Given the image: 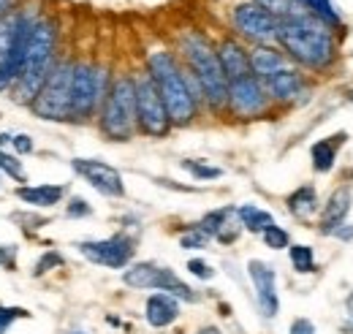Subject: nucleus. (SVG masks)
Instances as JSON below:
<instances>
[{"mask_svg":"<svg viewBox=\"0 0 353 334\" xmlns=\"http://www.w3.org/2000/svg\"><path fill=\"white\" fill-rule=\"evenodd\" d=\"M299 3L307 8L318 22H323V25H340V17H337V11L332 8L329 0H299Z\"/></svg>","mask_w":353,"mask_h":334,"instance_id":"a878e982","label":"nucleus"},{"mask_svg":"<svg viewBox=\"0 0 353 334\" xmlns=\"http://www.w3.org/2000/svg\"><path fill=\"white\" fill-rule=\"evenodd\" d=\"M182 52H185V60H188L196 82H199L201 95L212 106L228 104V79H225V74L221 68L218 49L207 41L201 33H185L182 36Z\"/></svg>","mask_w":353,"mask_h":334,"instance_id":"20e7f679","label":"nucleus"},{"mask_svg":"<svg viewBox=\"0 0 353 334\" xmlns=\"http://www.w3.org/2000/svg\"><path fill=\"white\" fill-rule=\"evenodd\" d=\"M248 275L256 286V299H259V307L264 313V318H274L277 310H280V299H277V275L274 269L266 264V261H259L253 258L248 264Z\"/></svg>","mask_w":353,"mask_h":334,"instance_id":"2eb2a0df","label":"nucleus"},{"mask_svg":"<svg viewBox=\"0 0 353 334\" xmlns=\"http://www.w3.org/2000/svg\"><path fill=\"white\" fill-rule=\"evenodd\" d=\"M71 168L85 177V182H90L98 193L103 196H123L125 193V185H123V174L114 166L103 164V161H92V158H74L71 161Z\"/></svg>","mask_w":353,"mask_h":334,"instance_id":"ddd939ff","label":"nucleus"},{"mask_svg":"<svg viewBox=\"0 0 353 334\" xmlns=\"http://www.w3.org/2000/svg\"><path fill=\"white\" fill-rule=\"evenodd\" d=\"M182 168H188L196 179H218V177H223V171L218 166H207V164H199V161H182Z\"/></svg>","mask_w":353,"mask_h":334,"instance_id":"c85d7f7f","label":"nucleus"},{"mask_svg":"<svg viewBox=\"0 0 353 334\" xmlns=\"http://www.w3.org/2000/svg\"><path fill=\"white\" fill-rule=\"evenodd\" d=\"M17 3H19V0H0V19H3V17H11L14 8H17Z\"/></svg>","mask_w":353,"mask_h":334,"instance_id":"58836bf2","label":"nucleus"},{"mask_svg":"<svg viewBox=\"0 0 353 334\" xmlns=\"http://www.w3.org/2000/svg\"><path fill=\"white\" fill-rule=\"evenodd\" d=\"M90 212H92V209H90V204L85 199H71V202H68V215H71V217H85Z\"/></svg>","mask_w":353,"mask_h":334,"instance_id":"f704fd0d","label":"nucleus"},{"mask_svg":"<svg viewBox=\"0 0 353 334\" xmlns=\"http://www.w3.org/2000/svg\"><path fill=\"white\" fill-rule=\"evenodd\" d=\"M302 90V77L294 68H280L272 77H266V92L277 101H291Z\"/></svg>","mask_w":353,"mask_h":334,"instance_id":"a211bd4d","label":"nucleus"},{"mask_svg":"<svg viewBox=\"0 0 353 334\" xmlns=\"http://www.w3.org/2000/svg\"><path fill=\"white\" fill-rule=\"evenodd\" d=\"M109 90V77L103 68L90 63H74L71 71V120H88L103 104Z\"/></svg>","mask_w":353,"mask_h":334,"instance_id":"0eeeda50","label":"nucleus"},{"mask_svg":"<svg viewBox=\"0 0 353 334\" xmlns=\"http://www.w3.org/2000/svg\"><path fill=\"white\" fill-rule=\"evenodd\" d=\"M264 242L272 250H283V248H288V231H283L280 226H269L264 231Z\"/></svg>","mask_w":353,"mask_h":334,"instance_id":"c756f323","label":"nucleus"},{"mask_svg":"<svg viewBox=\"0 0 353 334\" xmlns=\"http://www.w3.org/2000/svg\"><path fill=\"white\" fill-rule=\"evenodd\" d=\"M133 84H136V126L147 136H166L172 128V120H169V112H166L152 79L139 77V79H133Z\"/></svg>","mask_w":353,"mask_h":334,"instance_id":"9d476101","label":"nucleus"},{"mask_svg":"<svg viewBox=\"0 0 353 334\" xmlns=\"http://www.w3.org/2000/svg\"><path fill=\"white\" fill-rule=\"evenodd\" d=\"M30 22H33L30 17H19V14L0 19V92L11 90L17 82Z\"/></svg>","mask_w":353,"mask_h":334,"instance_id":"6e6552de","label":"nucleus"},{"mask_svg":"<svg viewBox=\"0 0 353 334\" xmlns=\"http://www.w3.org/2000/svg\"><path fill=\"white\" fill-rule=\"evenodd\" d=\"M348 209H351V190H348V188H337V190L332 193V199L326 202L323 215H321V226H323V231L332 234V231L345 220Z\"/></svg>","mask_w":353,"mask_h":334,"instance_id":"aec40b11","label":"nucleus"},{"mask_svg":"<svg viewBox=\"0 0 353 334\" xmlns=\"http://www.w3.org/2000/svg\"><path fill=\"white\" fill-rule=\"evenodd\" d=\"M14 264V250L8 245H0V266H11Z\"/></svg>","mask_w":353,"mask_h":334,"instance_id":"4c0bfd02","label":"nucleus"},{"mask_svg":"<svg viewBox=\"0 0 353 334\" xmlns=\"http://www.w3.org/2000/svg\"><path fill=\"white\" fill-rule=\"evenodd\" d=\"M291 334H315V326H312V321H307V318H296L291 324Z\"/></svg>","mask_w":353,"mask_h":334,"instance_id":"e433bc0d","label":"nucleus"},{"mask_svg":"<svg viewBox=\"0 0 353 334\" xmlns=\"http://www.w3.org/2000/svg\"><path fill=\"white\" fill-rule=\"evenodd\" d=\"M280 68H285V66H283V55L277 49H269V46L253 49V55H250V71H253V77L266 79V77H272Z\"/></svg>","mask_w":353,"mask_h":334,"instance_id":"412c9836","label":"nucleus"},{"mask_svg":"<svg viewBox=\"0 0 353 334\" xmlns=\"http://www.w3.org/2000/svg\"><path fill=\"white\" fill-rule=\"evenodd\" d=\"M0 171L8 174V177H14L17 182H25V168H22V164L17 158H11L8 153H3V150H0Z\"/></svg>","mask_w":353,"mask_h":334,"instance_id":"7c9ffc66","label":"nucleus"},{"mask_svg":"<svg viewBox=\"0 0 353 334\" xmlns=\"http://www.w3.org/2000/svg\"><path fill=\"white\" fill-rule=\"evenodd\" d=\"M288 253H291V264H294V269H296V272L307 275V272H312V269H315L312 248H307V245H294Z\"/></svg>","mask_w":353,"mask_h":334,"instance_id":"bb28decb","label":"nucleus"},{"mask_svg":"<svg viewBox=\"0 0 353 334\" xmlns=\"http://www.w3.org/2000/svg\"><path fill=\"white\" fill-rule=\"evenodd\" d=\"M236 217H239V223H242V228H248V231H261L264 234L269 226H274V217L266 212V209H259L253 207V204H245V207L236 209Z\"/></svg>","mask_w":353,"mask_h":334,"instance_id":"b1692460","label":"nucleus"},{"mask_svg":"<svg viewBox=\"0 0 353 334\" xmlns=\"http://www.w3.org/2000/svg\"><path fill=\"white\" fill-rule=\"evenodd\" d=\"M11 147L19 155H28V153H33V139L28 133H17V136H11Z\"/></svg>","mask_w":353,"mask_h":334,"instance_id":"72a5a7b5","label":"nucleus"},{"mask_svg":"<svg viewBox=\"0 0 353 334\" xmlns=\"http://www.w3.org/2000/svg\"><path fill=\"white\" fill-rule=\"evenodd\" d=\"M77 248L88 261L106 266V269H125L133 258V242L123 234L109 237V239H88V242H79Z\"/></svg>","mask_w":353,"mask_h":334,"instance_id":"9b49d317","label":"nucleus"},{"mask_svg":"<svg viewBox=\"0 0 353 334\" xmlns=\"http://www.w3.org/2000/svg\"><path fill=\"white\" fill-rule=\"evenodd\" d=\"M288 209L296 215V217H310L315 209H318V196H315V190L305 185V188H299L296 193H291L288 196Z\"/></svg>","mask_w":353,"mask_h":334,"instance_id":"393cba45","label":"nucleus"},{"mask_svg":"<svg viewBox=\"0 0 353 334\" xmlns=\"http://www.w3.org/2000/svg\"><path fill=\"white\" fill-rule=\"evenodd\" d=\"M136 128V84L120 77L109 84L101 106V130L114 141H128Z\"/></svg>","mask_w":353,"mask_h":334,"instance_id":"39448f33","label":"nucleus"},{"mask_svg":"<svg viewBox=\"0 0 353 334\" xmlns=\"http://www.w3.org/2000/svg\"><path fill=\"white\" fill-rule=\"evenodd\" d=\"M199 334H221V329H215V326H204V329H199Z\"/></svg>","mask_w":353,"mask_h":334,"instance_id":"a19ab883","label":"nucleus"},{"mask_svg":"<svg viewBox=\"0 0 353 334\" xmlns=\"http://www.w3.org/2000/svg\"><path fill=\"white\" fill-rule=\"evenodd\" d=\"M17 196L30 207H54L65 196L63 185H22L17 188Z\"/></svg>","mask_w":353,"mask_h":334,"instance_id":"6ab92c4d","label":"nucleus"},{"mask_svg":"<svg viewBox=\"0 0 353 334\" xmlns=\"http://www.w3.org/2000/svg\"><path fill=\"white\" fill-rule=\"evenodd\" d=\"M228 104L239 117H256L266 109V90L259 77L248 74L242 79L228 82Z\"/></svg>","mask_w":353,"mask_h":334,"instance_id":"4468645a","label":"nucleus"},{"mask_svg":"<svg viewBox=\"0 0 353 334\" xmlns=\"http://www.w3.org/2000/svg\"><path fill=\"white\" fill-rule=\"evenodd\" d=\"M71 71H74V63H57L52 68L49 79L30 104L36 117L54 120V123L71 120Z\"/></svg>","mask_w":353,"mask_h":334,"instance_id":"423d86ee","label":"nucleus"},{"mask_svg":"<svg viewBox=\"0 0 353 334\" xmlns=\"http://www.w3.org/2000/svg\"><path fill=\"white\" fill-rule=\"evenodd\" d=\"M188 272L196 275V277H201V280H212L215 277V269L207 261H201V258H190L188 261Z\"/></svg>","mask_w":353,"mask_h":334,"instance_id":"2f4dec72","label":"nucleus"},{"mask_svg":"<svg viewBox=\"0 0 353 334\" xmlns=\"http://www.w3.org/2000/svg\"><path fill=\"white\" fill-rule=\"evenodd\" d=\"M147 77L152 79L172 126H188L196 117V95L190 90V84L185 79V74L179 71L176 60L169 52H152L147 57Z\"/></svg>","mask_w":353,"mask_h":334,"instance_id":"f03ea898","label":"nucleus"},{"mask_svg":"<svg viewBox=\"0 0 353 334\" xmlns=\"http://www.w3.org/2000/svg\"><path fill=\"white\" fill-rule=\"evenodd\" d=\"M74 334H85V332H74Z\"/></svg>","mask_w":353,"mask_h":334,"instance_id":"37998d69","label":"nucleus"},{"mask_svg":"<svg viewBox=\"0 0 353 334\" xmlns=\"http://www.w3.org/2000/svg\"><path fill=\"white\" fill-rule=\"evenodd\" d=\"M218 60H221V68L228 82L253 74V71H250V55H248L236 41H223L221 49H218Z\"/></svg>","mask_w":353,"mask_h":334,"instance_id":"f3484780","label":"nucleus"},{"mask_svg":"<svg viewBox=\"0 0 353 334\" xmlns=\"http://www.w3.org/2000/svg\"><path fill=\"white\" fill-rule=\"evenodd\" d=\"M54 46H57V28L52 19H33L25 49H22V63H19V74L17 82L11 87L14 98L19 104H33V98L39 95V90L49 79L54 63Z\"/></svg>","mask_w":353,"mask_h":334,"instance_id":"f257e3e1","label":"nucleus"},{"mask_svg":"<svg viewBox=\"0 0 353 334\" xmlns=\"http://www.w3.org/2000/svg\"><path fill=\"white\" fill-rule=\"evenodd\" d=\"M57 264H63V258L57 253H46L44 258L39 261V266H36V275H44V272H49V266H57Z\"/></svg>","mask_w":353,"mask_h":334,"instance_id":"c9c22d12","label":"nucleus"},{"mask_svg":"<svg viewBox=\"0 0 353 334\" xmlns=\"http://www.w3.org/2000/svg\"><path fill=\"white\" fill-rule=\"evenodd\" d=\"M144 318H147V324L155 326V329L172 326L176 318H179V299L169 296V293H152V296L147 299Z\"/></svg>","mask_w":353,"mask_h":334,"instance_id":"dca6fc26","label":"nucleus"},{"mask_svg":"<svg viewBox=\"0 0 353 334\" xmlns=\"http://www.w3.org/2000/svg\"><path fill=\"white\" fill-rule=\"evenodd\" d=\"M348 315H351V321H353V293L348 296Z\"/></svg>","mask_w":353,"mask_h":334,"instance_id":"79ce46f5","label":"nucleus"},{"mask_svg":"<svg viewBox=\"0 0 353 334\" xmlns=\"http://www.w3.org/2000/svg\"><path fill=\"white\" fill-rule=\"evenodd\" d=\"M123 283L131 288H139V291H163L179 302H196L199 299L196 291L188 283H182L172 269L155 266V264H133L131 269H125Z\"/></svg>","mask_w":353,"mask_h":334,"instance_id":"1a4fd4ad","label":"nucleus"},{"mask_svg":"<svg viewBox=\"0 0 353 334\" xmlns=\"http://www.w3.org/2000/svg\"><path fill=\"white\" fill-rule=\"evenodd\" d=\"M234 25L245 39L256 43L272 41L277 33V19L269 11H264L259 3H239L234 8Z\"/></svg>","mask_w":353,"mask_h":334,"instance_id":"f8f14e48","label":"nucleus"},{"mask_svg":"<svg viewBox=\"0 0 353 334\" xmlns=\"http://www.w3.org/2000/svg\"><path fill=\"white\" fill-rule=\"evenodd\" d=\"M274 39L285 46V52L294 60L310 68H323L334 60V41L315 17L277 22Z\"/></svg>","mask_w":353,"mask_h":334,"instance_id":"7ed1b4c3","label":"nucleus"},{"mask_svg":"<svg viewBox=\"0 0 353 334\" xmlns=\"http://www.w3.org/2000/svg\"><path fill=\"white\" fill-rule=\"evenodd\" d=\"M264 11H269L277 22H288V19H307L312 17L299 0H256Z\"/></svg>","mask_w":353,"mask_h":334,"instance_id":"4be33fe9","label":"nucleus"},{"mask_svg":"<svg viewBox=\"0 0 353 334\" xmlns=\"http://www.w3.org/2000/svg\"><path fill=\"white\" fill-rule=\"evenodd\" d=\"M210 239H212V237H207V234L196 226V228H190V231H185V234L179 237V245H182L185 250H201V248H207Z\"/></svg>","mask_w":353,"mask_h":334,"instance_id":"cd10ccee","label":"nucleus"},{"mask_svg":"<svg viewBox=\"0 0 353 334\" xmlns=\"http://www.w3.org/2000/svg\"><path fill=\"white\" fill-rule=\"evenodd\" d=\"M348 136L345 133H337V136H332V139H323V141H318V144H312V166L315 171H332L334 166V158H337V147L345 141Z\"/></svg>","mask_w":353,"mask_h":334,"instance_id":"5701e85b","label":"nucleus"},{"mask_svg":"<svg viewBox=\"0 0 353 334\" xmlns=\"http://www.w3.org/2000/svg\"><path fill=\"white\" fill-rule=\"evenodd\" d=\"M6 144H11V133H0V147H6Z\"/></svg>","mask_w":353,"mask_h":334,"instance_id":"ea45409f","label":"nucleus"},{"mask_svg":"<svg viewBox=\"0 0 353 334\" xmlns=\"http://www.w3.org/2000/svg\"><path fill=\"white\" fill-rule=\"evenodd\" d=\"M28 313L25 310H19V307H0V334L6 332L17 318H25Z\"/></svg>","mask_w":353,"mask_h":334,"instance_id":"473e14b6","label":"nucleus"}]
</instances>
